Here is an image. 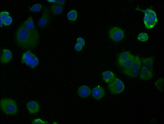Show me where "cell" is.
I'll list each match as a JSON object with an SVG mask.
<instances>
[{
  "label": "cell",
  "instance_id": "cell-1",
  "mask_svg": "<svg viewBox=\"0 0 164 124\" xmlns=\"http://www.w3.org/2000/svg\"><path fill=\"white\" fill-rule=\"evenodd\" d=\"M15 39L21 48L24 49H34L39 43V34L36 29H29L22 24L16 33Z\"/></svg>",
  "mask_w": 164,
  "mask_h": 124
},
{
  "label": "cell",
  "instance_id": "cell-2",
  "mask_svg": "<svg viewBox=\"0 0 164 124\" xmlns=\"http://www.w3.org/2000/svg\"><path fill=\"white\" fill-rule=\"evenodd\" d=\"M1 108L2 111L8 115L17 113V105L14 100L11 99H3L1 101Z\"/></svg>",
  "mask_w": 164,
  "mask_h": 124
},
{
  "label": "cell",
  "instance_id": "cell-3",
  "mask_svg": "<svg viewBox=\"0 0 164 124\" xmlns=\"http://www.w3.org/2000/svg\"><path fill=\"white\" fill-rule=\"evenodd\" d=\"M141 11L145 14L144 21L146 28L148 29H152L158 22L156 12L150 8L147 9L144 11L141 10Z\"/></svg>",
  "mask_w": 164,
  "mask_h": 124
},
{
  "label": "cell",
  "instance_id": "cell-4",
  "mask_svg": "<svg viewBox=\"0 0 164 124\" xmlns=\"http://www.w3.org/2000/svg\"><path fill=\"white\" fill-rule=\"evenodd\" d=\"M22 62L31 68H34L39 65V61L35 55L30 51H27L22 55Z\"/></svg>",
  "mask_w": 164,
  "mask_h": 124
},
{
  "label": "cell",
  "instance_id": "cell-5",
  "mask_svg": "<svg viewBox=\"0 0 164 124\" xmlns=\"http://www.w3.org/2000/svg\"><path fill=\"white\" fill-rule=\"evenodd\" d=\"M108 87L110 92L113 94H120L124 91L125 86L123 82L118 78L115 79L109 84Z\"/></svg>",
  "mask_w": 164,
  "mask_h": 124
},
{
  "label": "cell",
  "instance_id": "cell-6",
  "mask_svg": "<svg viewBox=\"0 0 164 124\" xmlns=\"http://www.w3.org/2000/svg\"><path fill=\"white\" fill-rule=\"evenodd\" d=\"M109 36L112 40L118 42L121 41L124 38V31L121 28L114 27L109 31Z\"/></svg>",
  "mask_w": 164,
  "mask_h": 124
},
{
  "label": "cell",
  "instance_id": "cell-7",
  "mask_svg": "<svg viewBox=\"0 0 164 124\" xmlns=\"http://www.w3.org/2000/svg\"><path fill=\"white\" fill-rule=\"evenodd\" d=\"M50 20V13L48 9L46 7L43 10L42 17L38 21V26L40 28H45L49 24Z\"/></svg>",
  "mask_w": 164,
  "mask_h": 124
},
{
  "label": "cell",
  "instance_id": "cell-8",
  "mask_svg": "<svg viewBox=\"0 0 164 124\" xmlns=\"http://www.w3.org/2000/svg\"><path fill=\"white\" fill-rule=\"evenodd\" d=\"M105 90L101 86L95 87L92 91V96L96 100L102 99L105 95Z\"/></svg>",
  "mask_w": 164,
  "mask_h": 124
},
{
  "label": "cell",
  "instance_id": "cell-9",
  "mask_svg": "<svg viewBox=\"0 0 164 124\" xmlns=\"http://www.w3.org/2000/svg\"><path fill=\"white\" fill-rule=\"evenodd\" d=\"M13 57V54L9 50L4 49L1 52V61L3 64H7L11 60Z\"/></svg>",
  "mask_w": 164,
  "mask_h": 124
},
{
  "label": "cell",
  "instance_id": "cell-10",
  "mask_svg": "<svg viewBox=\"0 0 164 124\" xmlns=\"http://www.w3.org/2000/svg\"><path fill=\"white\" fill-rule=\"evenodd\" d=\"M27 108L28 111L31 114L38 113L40 109V106L36 101H31L28 103Z\"/></svg>",
  "mask_w": 164,
  "mask_h": 124
},
{
  "label": "cell",
  "instance_id": "cell-11",
  "mask_svg": "<svg viewBox=\"0 0 164 124\" xmlns=\"http://www.w3.org/2000/svg\"><path fill=\"white\" fill-rule=\"evenodd\" d=\"M153 76L152 72L149 70L144 66H143L141 72V74L139 76L140 79L143 80H148L151 79Z\"/></svg>",
  "mask_w": 164,
  "mask_h": 124
},
{
  "label": "cell",
  "instance_id": "cell-12",
  "mask_svg": "<svg viewBox=\"0 0 164 124\" xmlns=\"http://www.w3.org/2000/svg\"><path fill=\"white\" fill-rule=\"evenodd\" d=\"M78 94L80 97L85 98L90 96L91 94V89L87 86L83 85L78 90Z\"/></svg>",
  "mask_w": 164,
  "mask_h": 124
},
{
  "label": "cell",
  "instance_id": "cell-13",
  "mask_svg": "<svg viewBox=\"0 0 164 124\" xmlns=\"http://www.w3.org/2000/svg\"><path fill=\"white\" fill-rule=\"evenodd\" d=\"M102 75L103 80L106 83H111L115 78V74L111 71H105L103 72Z\"/></svg>",
  "mask_w": 164,
  "mask_h": 124
},
{
  "label": "cell",
  "instance_id": "cell-14",
  "mask_svg": "<svg viewBox=\"0 0 164 124\" xmlns=\"http://www.w3.org/2000/svg\"><path fill=\"white\" fill-rule=\"evenodd\" d=\"M122 72L127 76L131 77H137L140 74V70L132 69L131 68L124 69Z\"/></svg>",
  "mask_w": 164,
  "mask_h": 124
},
{
  "label": "cell",
  "instance_id": "cell-15",
  "mask_svg": "<svg viewBox=\"0 0 164 124\" xmlns=\"http://www.w3.org/2000/svg\"><path fill=\"white\" fill-rule=\"evenodd\" d=\"M142 60L138 56H135L134 58L133 63L131 67L129 68L132 69L140 70L142 65Z\"/></svg>",
  "mask_w": 164,
  "mask_h": 124
},
{
  "label": "cell",
  "instance_id": "cell-16",
  "mask_svg": "<svg viewBox=\"0 0 164 124\" xmlns=\"http://www.w3.org/2000/svg\"><path fill=\"white\" fill-rule=\"evenodd\" d=\"M142 62L143 63L144 66L147 67L149 70L152 72L153 67V58L152 57L143 58Z\"/></svg>",
  "mask_w": 164,
  "mask_h": 124
},
{
  "label": "cell",
  "instance_id": "cell-17",
  "mask_svg": "<svg viewBox=\"0 0 164 124\" xmlns=\"http://www.w3.org/2000/svg\"><path fill=\"white\" fill-rule=\"evenodd\" d=\"M134 56L132 54L130 55V56L120 65V67L124 69L130 68L133 63Z\"/></svg>",
  "mask_w": 164,
  "mask_h": 124
},
{
  "label": "cell",
  "instance_id": "cell-18",
  "mask_svg": "<svg viewBox=\"0 0 164 124\" xmlns=\"http://www.w3.org/2000/svg\"><path fill=\"white\" fill-rule=\"evenodd\" d=\"M131 53L130 52L126 51L123 52V53H121V54L119 56L118 60V65H120L122 64V63L128 58L131 55Z\"/></svg>",
  "mask_w": 164,
  "mask_h": 124
},
{
  "label": "cell",
  "instance_id": "cell-19",
  "mask_svg": "<svg viewBox=\"0 0 164 124\" xmlns=\"http://www.w3.org/2000/svg\"><path fill=\"white\" fill-rule=\"evenodd\" d=\"M50 9L55 15L61 14L63 12L62 7L56 4H53L52 5Z\"/></svg>",
  "mask_w": 164,
  "mask_h": 124
},
{
  "label": "cell",
  "instance_id": "cell-20",
  "mask_svg": "<svg viewBox=\"0 0 164 124\" xmlns=\"http://www.w3.org/2000/svg\"><path fill=\"white\" fill-rule=\"evenodd\" d=\"M26 28L29 29H35L34 23H33V19L31 17H30L28 18L27 20L24 22V23L22 24Z\"/></svg>",
  "mask_w": 164,
  "mask_h": 124
},
{
  "label": "cell",
  "instance_id": "cell-21",
  "mask_svg": "<svg viewBox=\"0 0 164 124\" xmlns=\"http://www.w3.org/2000/svg\"><path fill=\"white\" fill-rule=\"evenodd\" d=\"M67 18H68V20L70 21H76L77 18V11L75 10L71 11L67 14Z\"/></svg>",
  "mask_w": 164,
  "mask_h": 124
},
{
  "label": "cell",
  "instance_id": "cell-22",
  "mask_svg": "<svg viewBox=\"0 0 164 124\" xmlns=\"http://www.w3.org/2000/svg\"><path fill=\"white\" fill-rule=\"evenodd\" d=\"M149 37L148 34L146 33L142 32L138 35L137 39L141 42H145L149 39Z\"/></svg>",
  "mask_w": 164,
  "mask_h": 124
},
{
  "label": "cell",
  "instance_id": "cell-23",
  "mask_svg": "<svg viewBox=\"0 0 164 124\" xmlns=\"http://www.w3.org/2000/svg\"><path fill=\"white\" fill-rule=\"evenodd\" d=\"M43 7L42 5L41 4L37 3V4H35L30 9V11L33 12H38L41 11Z\"/></svg>",
  "mask_w": 164,
  "mask_h": 124
},
{
  "label": "cell",
  "instance_id": "cell-24",
  "mask_svg": "<svg viewBox=\"0 0 164 124\" xmlns=\"http://www.w3.org/2000/svg\"><path fill=\"white\" fill-rule=\"evenodd\" d=\"M13 19L10 16H8L7 18L3 20V24L5 26H8L12 23Z\"/></svg>",
  "mask_w": 164,
  "mask_h": 124
},
{
  "label": "cell",
  "instance_id": "cell-25",
  "mask_svg": "<svg viewBox=\"0 0 164 124\" xmlns=\"http://www.w3.org/2000/svg\"><path fill=\"white\" fill-rule=\"evenodd\" d=\"M9 16V13L6 11L1 12V20H4L6 18Z\"/></svg>",
  "mask_w": 164,
  "mask_h": 124
},
{
  "label": "cell",
  "instance_id": "cell-26",
  "mask_svg": "<svg viewBox=\"0 0 164 124\" xmlns=\"http://www.w3.org/2000/svg\"><path fill=\"white\" fill-rule=\"evenodd\" d=\"M33 124H48V122L43 121L40 118H37L35 119L32 122Z\"/></svg>",
  "mask_w": 164,
  "mask_h": 124
},
{
  "label": "cell",
  "instance_id": "cell-27",
  "mask_svg": "<svg viewBox=\"0 0 164 124\" xmlns=\"http://www.w3.org/2000/svg\"><path fill=\"white\" fill-rule=\"evenodd\" d=\"M83 47H84V46H83V45L77 43L75 45V48L76 51H80L82 50Z\"/></svg>",
  "mask_w": 164,
  "mask_h": 124
},
{
  "label": "cell",
  "instance_id": "cell-28",
  "mask_svg": "<svg viewBox=\"0 0 164 124\" xmlns=\"http://www.w3.org/2000/svg\"><path fill=\"white\" fill-rule=\"evenodd\" d=\"M77 43L81 44L83 45V46H85V41L84 39L83 38H81V37H79V38H77Z\"/></svg>",
  "mask_w": 164,
  "mask_h": 124
},
{
  "label": "cell",
  "instance_id": "cell-29",
  "mask_svg": "<svg viewBox=\"0 0 164 124\" xmlns=\"http://www.w3.org/2000/svg\"><path fill=\"white\" fill-rule=\"evenodd\" d=\"M56 4H58V5H60V6H62L65 3V1H56L55 2Z\"/></svg>",
  "mask_w": 164,
  "mask_h": 124
},
{
  "label": "cell",
  "instance_id": "cell-30",
  "mask_svg": "<svg viewBox=\"0 0 164 124\" xmlns=\"http://www.w3.org/2000/svg\"><path fill=\"white\" fill-rule=\"evenodd\" d=\"M48 2H51V3H55L56 1H48Z\"/></svg>",
  "mask_w": 164,
  "mask_h": 124
}]
</instances>
